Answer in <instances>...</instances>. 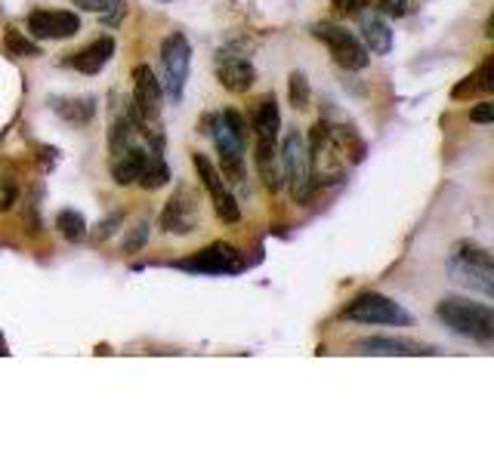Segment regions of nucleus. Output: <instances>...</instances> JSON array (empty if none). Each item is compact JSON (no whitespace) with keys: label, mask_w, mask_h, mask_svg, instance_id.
I'll use <instances>...</instances> for the list:
<instances>
[{"label":"nucleus","mask_w":494,"mask_h":462,"mask_svg":"<svg viewBox=\"0 0 494 462\" xmlns=\"http://www.w3.org/2000/svg\"><path fill=\"white\" fill-rule=\"evenodd\" d=\"M72 4L81 6V10H87V13L102 16L108 25L121 22V16L127 13V4H124V0H72Z\"/></svg>","instance_id":"obj_25"},{"label":"nucleus","mask_w":494,"mask_h":462,"mask_svg":"<svg viewBox=\"0 0 494 462\" xmlns=\"http://www.w3.org/2000/svg\"><path fill=\"white\" fill-rule=\"evenodd\" d=\"M340 314H343V321H356V324H389V327L412 324V314L395 303V299L374 290L359 293L352 303H346V308Z\"/></svg>","instance_id":"obj_6"},{"label":"nucleus","mask_w":494,"mask_h":462,"mask_svg":"<svg viewBox=\"0 0 494 462\" xmlns=\"http://www.w3.org/2000/svg\"><path fill=\"white\" fill-rule=\"evenodd\" d=\"M28 31L38 40H68L81 31V16L72 10H31Z\"/></svg>","instance_id":"obj_12"},{"label":"nucleus","mask_w":494,"mask_h":462,"mask_svg":"<svg viewBox=\"0 0 494 462\" xmlns=\"http://www.w3.org/2000/svg\"><path fill=\"white\" fill-rule=\"evenodd\" d=\"M152 151H164V149H152V145L139 142L121 154H111L108 173L111 179H115V185H139V179H143L145 167H149L152 160Z\"/></svg>","instance_id":"obj_14"},{"label":"nucleus","mask_w":494,"mask_h":462,"mask_svg":"<svg viewBox=\"0 0 494 462\" xmlns=\"http://www.w3.org/2000/svg\"><path fill=\"white\" fill-rule=\"evenodd\" d=\"M278 158H282V182L288 185L290 198H294V204L306 207L312 198V192H316L306 136H300L297 130H290L288 136H284L282 149H278Z\"/></svg>","instance_id":"obj_3"},{"label":"nucleus","mask_w":494,"mask_h":462,"mask_svg":"<svg viewBox=\"0 0 494 462\" xmlns=\"http://www.w3.org/2000/svg\"><path fill=\"white\" fill-rule=\"evenodd\" d=\"M254 167H256V176H260L266 192H273V194L282 192L284 182H282V158H278V142H269V139H256Z\"/></svg>","instance_id":"obj_17"},{"label":"nucleus","mask_w":494,"mask_h":462,"mask_svg":"<svg viewBox=\"0 0 494 462\" xmlns=\"http://www.w3.org/2000/svg\"><path fill=\"white\" fill-rule=\"evenodd\" d=\"M143 142V136H139L134 117L127 115V108L121 111V115H115V121H111V130H108V151L111 154H121L127 149H134V145Z\"/></svg>","instance_id":"obj_22"},{"label":"nucleus","mask_w":494,"mask_h":462,"mask_svg":"<svg viewBox=\"0 0 494 462\" xmlns=\"http://www.w3.org/2000/svg\"><path fill=\"white\" fill-rule=\"evenodd\" d=\"M201 226V210H198V198L189 185H179L177 192L170 194V201L164 204L161 213V231L164 235H177L186 237L192 235L195 228Z\"/></svg>","instance_id":"obj_11"},{"label":"nucleus","mask_w":494,"mask_h":462,"mask_svg":"<svg viewBox=\"0 0 494 462\" xmlns=\"http://www.w3.org/2000/svg\"><path fill=\"white\" fill-rule=\"evenodd\" d=\"M250 124H254V136L256 139H269V142H278V136H282V111H278V102H275L273 93L263 96V99L256 102Z\"/></svg>","instance_id":"obj_18"},{"label":"nucleus","mask_w":494,"mask_h":462,"mask_svg":"<svg viewBox=\"0 0 494 462\" xmlns=\"http://www.w3.org/2000/svg\"><path fill=\"white\" fill-rule=\"evenodd\" d=\"M161 68H164V83H161L164 96L173 105H179L186 96V81H189V68H192V44L183 31H173L164 38Z\"/></svg>","instance_id":"obj_5"},{"label":"nucleus","mask_w":494,"mask_h":462,"mask_svg":"<svg viewBox=\"0 0 494 462\" xmlns=\"http://www.w3.org/2000/svg\"><path fill=\"white\" fill-rule=\"evenodd\" d=\"M4 47H6V53L16 56V59H38V56H40V47L34 44L31 38H25L19 28H6Z\"/></svg>","instance_id":"obj_26"},{"label":"nucleus","mask_w":494,"mask_h":462,"mask_svg":"<svg viewBox=\"0 0 494 462\" xmlns=\"http://www.w3.org/2000/svg\"><path fill=\"white\" fill-rule=\"evenodd\" d=\"M491 90H494V56H489L470 77H464V81L451 90V96H455V99H470V96L491 93Z\"/></svg>","instance_id":"obj_21"},{"label":"nucleus","mask_w":494,"mask_h":462,"mask_svg":"<svg viewBox=\"0 0 494 462\" xmlns=\"http://www.w3.org/2000/svg\"><path fill=\"white\" fill-rule=\"evenodd\" d=\"M192 167H195V173H198L204 192L211 194V204H213L217 219H222L226 226H235V222L241 219V207H238V201H235V194H232V188H229L226 176H222L217 167L211 164V158L201 154V151L192 154Z\"/></svg>","instance_id":"obj_8"},{"label":"nucleus","mask_w":494,"mask_h":462,"mask_svg":"<svg viewBox=\"0 0 494 462\" xmlns=\"http://www.w3.org/2000/svg\"><path fill=\"white\" fill-rule=\"evenodd\" d=\"M412 6V0H377V10L389 19H402Z\"/></svg>","instance_id":"obj_29"},{"label":"nucleus","mask_w":494,"mask_h":462,"mask_svg":"<svg viewBox=\"0 0 494 462\" xmlns=\"http://www.w3.org/2000/svg\"><path fill=\"white\" fill-rule=\"evenodd\" d=\"M491 117H494V105L491 102H479L476 108L470 111V121H476V124H491Z\"/></svg>","instance_id":"obj_31"},{"label":"nucleus","mask_w":494,"mask_h":462,"mask_svg":"<svg viewBox=\"0 0 494 462\" xmlns=\"http://www.w3.org/2000/svg\"><path fill=\"white\" fill-rule=\"evenodd\" d=\"M167 182H170V167H167L161 151H152V160H149V167H145L143 179H139V188H145V192H158V188H164Z\"/></svg>","instance_id":"obj_24"},{"label":"nucleus","mask_w":494,"mask_h":462,"mask_svg":"<svg viewBox=\"0 0 494 462\" xmlns=\"http://www.w3.org/2000/svg\"><path fill=\"white\" fill-rule=\"evenodd\" d=\"M361 40H365V50L374 56H386L393 50V31L384 22V16H361Z\"/></svg>","instance_id":"obj_19"},{"label":"nucleus","mask_w":494,"mask_h":462,"mask_svg":"<svg viewBox=\"0 0 494 462\" xmlns=\"http://www.w3.org/2000/svg\"><path fill=\"white\" fill-rule=\"evenodd\" d=\"M50 108L62 117L65 124H74V127H83L96 117V99H65V96H53Z\"/></svg>","instance_id":"obj_20"},{"label":"nucleus","mask_w":494,"mask_h":462,"mask_svg":"<svg viewBox=\"0 0 494 462\" xmlns=\"http://www.w3.org/2000/svg\"><path fill=\"white\" fill-rule=\"evenodd\" d=\"M436 318L451 333L464 336V339L482 342V346L494 342V312L485 303H470L464 296H445L436 303Z\"/></svg>","instance_id":"obj_2"},{"label":"nucleus","mask_w":494,"mask_h":462,"mask_svg":"<svg viewBox=\"0 0 494 462\" xmlns=\"http://www.w3.org/2000/svg\"><path fill=\"white\" fill-rule=\"evenodd\" d=\"M448 275L461 287H470L482 296H494V259L479 244H457L448 259Z\"/></svg>","instance_id":"obj_4"},{"label":"nucleus","mask_w":494,"mask_h":462,"mask_svg":"<svg viewBox=\"0 0 494 462\" xmlns=\"http://www.w3.org/2000/svg\"><path fill=\"white\" fill-rule=\"evenodd\" d=\"M312 38L328 47L331 59L337 62L343 72H361V68L368 65V59H371V53L365 50V44H361L356 34L346 31V28L337 22H316L312 25Z\"/></svg>","instance_id":"obj_7"},{"label":"nucleus","mask_w":494,"mask_h":462,"mask_svg":"<svg viewBox=\"0 0 494 462\" xmlns=\"http://www.w3.org/2000/svg\"><path fill=\"white\" fill-rule=\"evenodd\" d=\"M288 96H290V105L297 111H306L312 102V90H309V81H306L303 72H290L288 77Z\"/></svg>","instance_id":"obj_27"},{"label":"nucleus","mask_w":494,"mask_h":462,"mask_svg":"<svg viewBox=\"0 0 494 462\" xmlns=\"http://www.w3.org/2000/svg\"><path fill=\"white\" fill-rule=\"evenodd\" d=\"M177 269L192 271V275H241L247 269V259L232 244H211L189 259H177Z\"/></svg>","instance_id":"obj_9"},{"label":"nucleus","mask_w":494,"mask_h":462,"mask_svg":"<svg viewBox=\"0 0 494 462\" xmlns=\"http://www.w3.org/2000/svg\"><path fill=\"white\" fill-rule=\"evenodd\" d=\"M111 56H115V38L102 34V38H96L93 44H87L83 50L68 53L65 59H62V65L74 68V72H81V74H100L111 62Z\"/></svg>","instance_id":"obj_16"},{"label":"nucleus","mask_w":494,"mask_h":462,"mask_svg":"<svg viewBox=\"0 0 494 462\" xmlns=\"http://www.w3.org/2000/svg\"><path fill=\"white\" fill-rule=\"evenodd\" d=\"M204 133L213 139V145H217L222 176L232 179V182L245 179V145L247 142H241V139L229 130V124L222 121V115H207L204 117Z\"/></svg>","instance_id":"obj_10"},{"label":"nucleus","mask_w":494,"mask_h":462,"mask_svg":"<svg viewBox=\"0 0 494 462\" xmlns=\"http://www.w3.org/2000/svg\"><path fill=\"white\" fill-rule=\"evenodd\" d=\"M361 6H368V0H331V10L337 16H356Z\"/></svg>","instance_id":"obj_30"},{"label":"nucleus","mask_w":494,"mask_h":462,"mask_svg":"<svg viewBox=\"0 0 494 462\" xmlns=\"http://www.w3.org/2000/svg\"><path fill=\"white\" fill-rule=\"evenodd\" d=\"M356 355H399V358H414V355H436L433 346H423L414 339H402V336H368L359 339Z\"/></svg>","instance_id":"obj_15"},{"label":"nucleus","mask_w":494,"mask_h":462,"mask_svg":"<svg viewBox=\"0 0 494 462\" xmlns=\"http://www.w3.org/2000/svg\"><path fill=\"white\" fill-rule=\"evenodd\" d=\"M56 228H59V235L72 244H78L87 237V219H83V213H78V210H72V207L56 213Z\"/></svg>","instance_id":"obj_23"},{"label":"nucleus","mask_w":494,"mask_h":462,"mask_svg":"<svg viewBox=\"0 0 494 462\" xmlns=\"http://www.w3.org/2000/svg\"><path fill=\"white\" fill-rule=\"evenodd\" d=\"M121 219H124V216L121 213H115V216H108V219L106 222H102V231H96V241H106V237L111 235V231H115V226H121Z\"/></svg>","instance_id":"obj_32"},{"label":"nucleus","mask_w":494,"mask_h":462,"mask_svg":"<svg viewBox=\"0 0 494 462\" xmlns=\"http://www.w3.org/2000/svg\"><path fill=\"white\" fill-rule=\"evenodd\" d=\"M217 81L222 83V90L241 96L256 83V68L247 56H241L235 50H220L217 53Z\"/></svg>","instance_id":"obj_13"},{"label":"nucleus","mask_w":494,"mask_h":462,"mask_svg":"<svg viewBox=\"0 0 494 462\" xmlns=\"http://www.w3.org/2000/svg\"><path fill=\"white\" fill-rule=\"evenodd\" d=\"M149 231H152L149 222H139V226L134 228V235L124 241V253H139V250L145 247V241H149Z\"/></svg>","instance_id":"obj_28"},{"label":"nucleus","mask_w":494,"mask_h":462,"mask_svg":"<svg viewBox=\"0 0 494 462\" xmlns=\"http://www.w3.org/2000/svg\"><path fill=\"white\" fill-rule=\"evenodd\" d=\"M0 355H10V348H6V339H4V333H0Z\"/></svg>","instance_id":"obj_33"},{"label":"nucleus","mask_w":494,"mask_h":462,"mask_svg":"<svg viewBox=\"0 0 494 462\" xmlns=\"http://www.w3.org/2000/svg\"><path fill=\"white\" fill-rule=\"evenodd\" d=\"M312 164V182L316 185H334L346 176L350 164L361 160L365 145L350 127H334L331 121H316L306 136Z\"/></svg>","instance_id":"obj_1"}]
</instances>
